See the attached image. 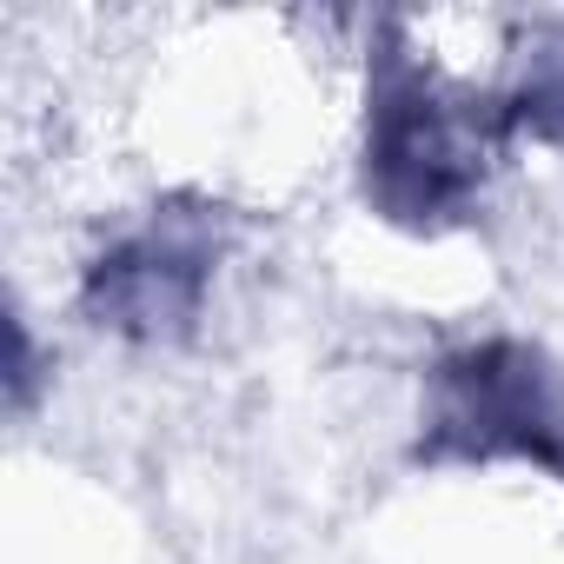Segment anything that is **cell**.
Segmentation results:
<instances>
[{
	"instance_id": "1",
	"label": "cell",
	"mask_w": 564,
	"mask_h": 564,
	"mask_svg": "<svg viewBox=\"0 0 564 564\" xmlns=\"http://www.w3.org/2000/svg\"><path fill=\"white\" fill-rule=\"evenodd\" d=\"M206 252L173 232H140L94 272V306L127 333H173L199 306Z\"/></svg>"
}]
</instances>
